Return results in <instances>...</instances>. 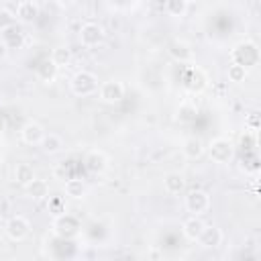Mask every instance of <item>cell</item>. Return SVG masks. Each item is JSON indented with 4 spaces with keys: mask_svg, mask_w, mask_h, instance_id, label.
<instances>
[{
    "mask_svg": "<svg viewBox=\"0 0 261 261\" xmlns=\"http://www.w3.org/2000/svg\"><path fill=\"white\" fill-rule=\"evenodd\" d=\"M204 224H206V222H204L200 216L190 214V218H186V220H184V224H181V232H184V237H186L188 241H196V239L200 237V232H202Z\"/></svg>",
    "mask_w": 261,
    "mask_h": 261,
    "instance_id": "obj_19",
    "label": "cell"
},
{
    "mask_svg": "<svg viewBox=\"0 0 261 261\" xmlns=\"http://www.w3.org/2000/svg\"><path fill=\"white\" fill-rule=\"evenodd\" d=\"M226 75H228V82H232V84H243V82L247 80V75H249V69L243 67V65H239V63H230L228 69H226Z\"/></svg>",
    "mask_w": 261,
    "mask_h": 261,
    "instance_id": "obj_25",
    "label": "cell"
},
{
    "mask_svg": "<svg viewBox=\"0 0 261 261\" xmlns=\"http://www.w3.org/2000/svg\"><path fill=\"white\" fill-rule=\"evenodd\" d=\"M39 147L47 155H57L63 149V139L57 133H45L43 139H41V143H39Z\"/></svg>",
    "mask_w": 261,
    "mask_h": 261,
    "instance_id": "obj_20",
    "label": "cell"
},
{
    "mask_svg": "<svg viewBox=\"0 0 261 261\" xmlns=\"http://www.w3.org/2000/svg\"><path fill=\"white\" fill-rule=\"evenodd\" d=\"M43 135H45V128L37 120H27L22 124V128H20V139L27 145H39L41 139H43Z\"/></svg>",
    "mask_w": 261,
    "mask_h": 261,
    "instance_id": "obj_13",
    "label": "cell"
},
{
    "mask_svg": "<svg viewBox=\"0 0 261 261\" xmlns=\"http://www.w3.org/2000/svg\"><path fill=\"white\" fill-rule=\"evenodd\" d=\"M57 2H59V4H63V6H65V4H73V2H75V0H57Z\"/></svg>",
    "mask_w": 261,
    "mask_h": 261,
    "instance_id": "obj_31",
    "label": "cell"
},
{
    "mask_svg": "<svg viewBox=\"0 0 261 261\" xmlns=\"http://www.w3.org/2000/svg\"><path fill=\"white\" fill-rule=\"evenodd\" d=\"M14 16H16L20 22L31 24V22H35L37 16H39V4H37L35 0H20V2L16 4Z\"/></svg>",
    "mask_w": 261,
    "mask_h": 261,
    "instance_id": "obj_14",
    "label": "cell"
},
{
    "mask_svg": "<svg viewBox=\"0 0 261 261\" xmlns=\"http://www.w3.org/2000/svg\"><path fill=\"white\" fill-rule=\"evenodd\" d=\"M8 55V43L6 41H0V61H4Z\"/></svg>",
    "mask_w": 261,
    "mask_h": 261,
    "instance_id": "obj_30",
    "label": "cell"
},
{
    "mask_svg": "<svg viewBox=\"0 0 261 261\" xmlns=\"http://www.w3.org/2000/svg\"><path fill=\"white\" fill-rule=\"evenodd\" d=\"M57 65L51 61V59H45V61H41L39 63V67H37V77L41 80V82H45V84H51L55 77H57Z\"/></svg>",
    "mask_w": 261,
    "mask_h": 261,
    "instance_id": "obj_21",
    "label": "cell"
},
{
    "mask_svg": "<svg viewBox=\"0 0 261 261\" xmlns=\"http://www.w3.org/2000/svg\"><path fill=\"white\" fill-rule=\"evenodd\" d=\"M208 84H210L208 73H206L202 67L192 65L190 71H188V75H186V88H188L190 92H194V94H202V92L208 88Z\"/></svg>",
    "mask_w": 261,
    "mask_h": 261,
    "instance_id": "obj_10",
    "label": "cell"
},
{
    "mask_svg": "<svg viewBox=\"0 0 261 261\" xmlns=\"http://www.w3.org/2000/svg\"><path fill=\"white\" fill-rule=\"evenodd\" d=\"M63 190H65V196H67V198H71V200H82V198H86V194H88V184H86L84 179H80V177H67Z\"/></svg>",
    "mask_w": 261,
    "mask_h": 261,
    "instance_id": "obj_17",
    "label": "cell"
},
{
    "mask_svg": "<svg viewBox=\"0 0 261 261\" xmlns=\"http://www.w3.org/2000/svg\"><path fill=\"white\" fill-rule=\"evenodd\" d=\"M4 232H6V237H8L10 241L22 243V241L31 234V222H29V218H24V216H20V214L10 216V218L6 220V224H4Z\"/></svg>",
    "mask_w": 261,
    "mask_h": 261,
    "instance_id": "obj_4",
    "label": "cell"
},
{
    "mask_svg": "<svg viewBox=\"0 0 261 261\" xmlns=\"http://www.w3.org/2000/svg\"><path fill=\"white\" fill-rule=\"evenodd\" d=\"M108 163H110L108 155H106L104 151H100V149H92V151L86 155V159H84L86 169H88L90 173H94V175L104 173V171L108 169Z\"/></svg>",
    "mask_w": 261,
    "mask_h": 261,
    "instance_id": "obj_12",
    "label": "cell"
},
{
    "mask_svg": "<svg viewBox=\"0 0 261 261\" xmlns=\"http://www.w3.org/2000/svg\"><path fill=\"white\" fill-rule=\"evenodd\" d=\"M57 67H67L69 63H71V51L67 49V47H63V45H59V47H55L53 51H51V57H49Z\"/></svg>",
    "mask_w": 261,
    "mask_h": 261,
    "instance_id": "obj_23",
    "label": "cell"
},
{
    "mask_svg": "<svg viewBox=\"0 0 261 261\" xmlns=\"http://www.w3.org/2000/svg\"><path fill=\"white\" fill-rule=\"evenodd\" d=\"M53 232L63 237V239H71L80 232V222L75 216L63 212V214H57L55 220H53Z\"/></svg>",
    "mask_w": 261,
    "mask_h": 261,
    "instance_id": "obj_8",
    "label": "cell"
},
{
    "mask_svg": "<svg viewBox=\"0 0 261 261\" xmlns=\"http://www.w3.org/2000/svg\"><path fill=\"white\" fill-rule=\"evenodd\" d=\"M245 126H247V130L257 133V128H259V112H249L245 116Z\"/></svg>",
    "mask_w": 261,
    "mask_h": 261,
    "instance_id": "obj_28",
    "label": "cell"
},
{
    "mask_svg": "<svg viewBox=\"0 0 261 261\" xmlns=\"http://www.w3.org/2000/svg\"><path fill=\"white\" fill-rule=\"evenodd\" d=\"M210 194L206 190H192L186 196V210L194 216H202L210 210Z\"/></svg>",
    "mask_w": 261,
    "mask_h": 261,
    "instance_id": "obj_5",
    "label": "cell"
},
{
    "mask_svg": "<svg viewBox=\"0 0 261 261\" xmlns=\"http://www.w3.org/2000/svg\"><path fill=\"white\" fill-rule=\"evenodd\" d=\"M124 84L120 80H108V82H102L100 88H98V96L104 104H118L122 98H124Z\"/></svg>",
    "mask_w": 261,
    "mask_h": 261,
    "instance_id": "obj_7",
    "label": "cell"
},
{
    "mask_svg": "<svg viewBox=\"0 0 261 261\" xmlns=\"http://www.w3.org/2000/svg\"><path fill=\"white\" fill-rule=\"evenodd\" d=\"M104 35H106L104 33V27L98 24V22H86V24L80 27V33H77L80 43L84 47H96V45H100L104 41Z\"/></svg>",
    "mask_w": 261,
    "mask_h": 261,
    "instance_id": "obj_9",
    "label": "cell"
},
{
    "mask_svg": "<svg viewBox=\"0 0 261 261\" xmlns=\"http://www.w3.org/2000/svg\"><path fill=\"white\" fill-rule=\"evenodd\" d=\"M181 151H184V155H186L188 159L194 161V159H200V157L204 155V151H206V143H204L200 137L192 135V137H186V139H184Z\"/></svg>",
    "mask_w": 261,
    "mask_h": 261,
    "instance_id": "obj_15",
    "label": "cell"
},
{
    "mask_svg": "<svg viewBox=\"0 0 261 261\" xmlns=\"http://www.w3.org/2000/svg\"><path fill=\"white\" fill-rule=\"evenodd\" d=\"M222 239H224V234H222V230H220L218 226H214V224H204V228H202L200 237L196 239V243H198L202 249H216V247L222 245Z\"/></svg>",
    "mask_w": 261,
    "mask_h": 261,
    "instance_id": "obj_11",
    "label": "cell"
},
{
    "mask_svg": "<svg viewBox=\"0 0 261 261\" xmlns=\"http://www.w3.org/2000/svg\"><path fill=\"white\" fill-rule=\"evenodd\" d=\"M212 163H228L234 157V143L226 137H214L206 143V151H204Z\"/></svg>",
    "mask_w": 261,
    "mask_h": 261,
    "instance_id": "obj_1",
    "label": "cell"
},
{
    "mask_svg": "<svg viewBox=\"0 0 261 261\" xmlns=\"http://www.w3.org/2000/svg\"><path fill=\"white\" fill-rule=\"evenodd\" d=\"M33 177H35L33 165H29V163H16V167H14V181H16L18 186L24 188Z\"/></svg>",
    "mask_w": 261,
    "mask_h": 261,
    "instance_id": "obj_22",
    "label": "cell"
},
{
    "mask_svg": "<svg viewBox=\"0 0 261 261\" xmlns=\"http://www.w3.org/2000/svg\"><path fill=\"white\" fill-rule=\"evenodd\" d=\"M69 88H71V92H73L75 96L86 98V96L96 94L98 88H100V84H98L96 73H92V71H88V69H80L77 73H73V77H71V82H69Z\"/></svg>",
    "mask_w": 261,
    "mask_h": 261,
    "instance_id": "obj_3",
    "label": "cell"
},
{
    "mask_svg": "<svg viewBox=\"0 0 261 261\" xmlns=\"http://www.w3.org/2000/svg\"><path fill=\"white\" fill-rule=\"evenodd\" d=\"M184 188H186V177L179 171H169V173L163 175V190L167 194H171V196L181 194Z\"/></svg>",
    "mask_w": 261,
    "mask_h": 261,
    "instance_id": "obj_16",
    "label": "cell"
},
{
    "mask_svg": "<svg viewBox=\"0 0 261 261\" xmlns=\"http://www.w3.org/2000/svg\"><path fill=\"white\" fill-rule=\"evenodd\" d=\"M24 190H27V196L33 198V200H45V198H49V184H47V179L33 177L24 186Z\"/></svg>",
    "mask_w": 261,
    "mask_h": 261,
    "instance_id": "obj_18",
    "label": "cell"
},
{
    "mask_svg": "<svg viewBox=\"0 0 261 261\" xmlns=\"http://www.w3.org/2000/svg\"><path fill=\"white\" fill-rule=\"evenodd\" d=\"M196 114H198L196 104H192V102H181L179 108H177V112H175V118H177L179 122L188 124V122H192V120L196 118Z\"/></svg>",
    "mask_w": 261,
    "mask_h": 261,
    "instance_id": "obj_24",
    "label": "cell"
},
{
    "mask_svg": "<svg viewBox=\"0 0 261 261\" xmlns=\"http://www.w3.org/2000/svg\"><path fill=\"white\" fill-rule=\"evenodd\" d=\"M186 4H194V2H198V0H184Z\"/></svg>",
    "mask_w": 261,
    "mask_h": 261,
    "instance_id": "obj_33",
    "label": "cell"
},
{
    "mask_svg": "<svg viewBox=\"0 0 261 261\" xmlns=\"http://www.w3.org/2000/svg\"><path fill=\"white\" fill-rule=\"evenodd\" d=\"M167 53L171 59L179 61V63H186V65H192L196 61V51L194 47L184 41V39H173L169 45H167Z\"/></svg>",
    "mask_w": 261,
    "mask_h": 261,
    "instance_id": "obj_6",
    "label": "cell"
},
{
    "mask_svg": "<svg viewBox=\"0 0 261 261\" xmlns=\"http://www.w3.org/2000/svg\"><path fill=\"white\" fill-rule=\"evenodd\" d=\"M47 210L51 212V214H63L65 212V202H63V198L61 196H49V200H47Z\"/></svg>",
    "mask_w": 261,
    "mask_h": 261,
    "instance_id": "obj_27",
    "label": "cell"
},
{
    "mask_svg": "<svg viewBox=\"0 0 261 261\" xmlns=\"http://www.w3.org/2000/svg\"><path fill=\"white\" fill-rule=\"evenodd\" d=\"M14 22V16H10L6 10H0V29H10Z\"/></svg>",
    "mask_w": 261,
    "mask_h": 261,
    "instance_id": "obj_29",
    "label": "cell"
},
{
    "mask_svg": "<svg viewBox=\"0 0 261 261\" xmlns=\"http://www.w3.org/2000/svg\"><path fill=\"white\" fill-rule=\"evenodd\" d=\"M4 130V118H0V133Z\"/></svg>",
    "mask_w": 261,
    "mask_h": 261,
    "instance_id": "obj_32",
    "label": "cell"
},
{
    "mask_svg": "<svg viewBox=\"0 0 261 261\" xmlns=\"http://www.w3.org/2000/svg\"><path fill=\"white\" fill-rule=\"evenodd\" d=\"M186 10H188V4L184 0H165V12L169 16L179 18V16L186 14Z\"/></svg>",
    "mask_w": 261,
    "mask_h": 261,
    "instance_id": "obj_26",
    "label": "cell"
},
{
    "mask_svg": "<svg viewBox=\"0 0 261 261\" xmlns=\"http://www.w3.org/2000/svg\"><path fill=\"white\" fill-rule=\"evenodd\" d=\"M230 59L232 63H239L243 67H253L259 63V47L255 41H241L232 47L230 51Z\"/></svg>",
    "mask_w": 261,
    "mask_h": 261,
    "instance_id": "obj_2",
    "label": "cell"
}]
</instances>
